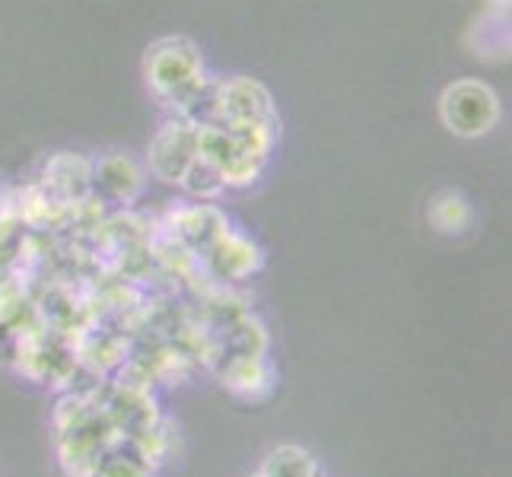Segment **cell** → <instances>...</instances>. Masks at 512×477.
<instances>
[{"label": "cell", "mask_w": 512, "mask_h": 477, "mask_svg": "<svg viewBox=\"0 0 512 477\" xmlns=\"http://www.w3.org/2000/svg\"><path fill=\"white\" fill-rule=\"evenodd\" d=\"M115 427L105 411L86 408L80 398L64 401L58 411V446H61V462L67 474L74 477H93L102 452L112 446Z\"/></svg>", "instance_id": "cell-1"}, {"label": "cell", "mask_w": 512, "mask_h": 477, "mask_svg": "<svg viewBox=\"0 0 512 477\" xmlns=\"http://www.w3.org/2000/svg\"><path fill=\"white\" fill-rule=\"evenodd\" d=\"M443 121L462 137H478L497 121V99L484 83H455L443 96Z\"/></svg>", "instance_id": "cell-2"}, {"label": "cell", "mask_w": 512, "mask_h": 477, "mask_svg": "<svg viewBox=\"0 0 512 477\" xmlns=\"http://www.w3.org/2000/svg\"><path fill=\"white\" fill-rule=\"evenodd\" d=\"M150 80L160 93H182L201 80V61L182 39L160 42L150 51Z\"/></svg>", "instance_id": "cell-3"}, {"label": "cell", "mask_w": 512, "mask_h": 477, "mask_svg": "<svg viewBox=\"0 0 512 477\" xmlns=\"http://www.w3.org/2000/svg\"><path fill=\"white\" fill-rule=\"evenodd\" d=\"M198 134L185 131V128H169L156 137V144L150 150L153 156V169L166 175L169 182H182L191 163L198 159Z\"/></svg>", "instance_id": "cell-4"}, {"label": "cell", "mask_w": 512, "mask_h": 477, "mask_svg": "<svg viewBox=\"0 0 512 477\" xmlns=\"http://www.w3.org/2000/svg\"><path fill=\"white\" fill-rule=\"evenodd\" d=\"M93 477H150V455L128 436H115L102 452Z\"/></svg>", "instance_id": "cell-5"}, {"label": "cell", "mask_w": 512, "mask_h": 477, "mask_svg": "<svg viewBox=\"0 0 512 477\" xmlns=\"http://www.w3.org/2000/svg\"><path fill=\"white\" fill-rule=\"evenodd\" d=\"M319 462L303 446H277L268 452L261 465V477H315Z\"/></svg>", "instance_id": "cell-6"}, {"label": "cell", "mask_w": 512, "mask_h": 477, "mask_svg": "<svg viewBox=\"0 0 512 477\" xmlns=\"http://www.w3.org/2000/svg\"><path fill=\"white\" fill-rule=\"evenodd\" d=\"M268 363L261 357H233L229 366L223 369V382L229 388H236L242 395H255L268 388Z\"/></svg>", "instance_id": "cell-7"}, {"label": "cell", "mask_w": 512, "mask_h": 477, "mask_svg": "<svg viewBox=\"0 0 512 477\" xmlns=\"http://www.w3.org/2000/svg\"><path fill=\"white\" fill-rule=\"evenodd\" d=\"M229 245L233 249H226V242L223 236L217 239V249L214 255H210V261H214V268L223 274V277H242V274H249L255 264H258V255L252 245H245L239 239H229Z\"/></svg>", "instance_id": "cell-8"}, {"label": "cell", "mask_w": 512, "mask_h": 477, "mask_svg": "<svg viewBox=\"0 0 512 477\" xmlns=\"http://www.w3.org/2000/svg\"><path fill=\"white\" fill-rule=\"evenodd\" d=\"M99 182H102V188H109L115 198L128 201L137 191V169L128 163V159L112 156L99 166Z\"/></svg>", "instance_id": "cell-9"}, {"label": "cell", "mask_w": 512, "mask_h": 477, "mask_svg": "<svg viewBox=\"0 0 512 477\" xmlns=\"http://www.w3.org/2000/svg\"><path fill=\"white\" fill-rule=\"evenodd\" d=\"M252 477H261V474H252Z\"/></svg>", "instance_id": "cell-10"}]
</instances>
